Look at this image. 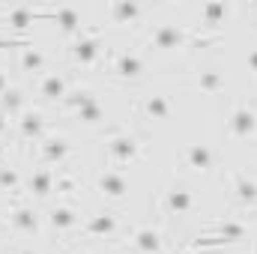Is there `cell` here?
Instances as JSON below:
<instances>
[{"label": "cell", "instance_id": "cell-38", "mask_svg": "<svg viewBox=\"0 0 257 254\" xmlns=\"http://www.w3.org/2000/svg\"><path fill=\"white\" fill-rule=\"evenodd\" d=\"M251 254H257V239H254V245H251Z\"/></svg>", "mask_w": 257, "mask_h": 254}, {"label": "cell", "instance_id": "cell-29", "mask_svg": "<svg viewBox=\"0 0 257 254\" xmlns=\"http://www.w3.org/2000/svg\"><path fill=\"white\" fill-rule=\"evenodd\" d=\"M81 186V180H78V174L72 171V168H63V171H57V186H54V194L57 197H72L75 191Z\"/></svg>", "mask_w": 257, "mask_h": 254}, {"label": "cell", "instance_id": "cell-25", "mask_svg": "<svg viewBox=\"0 0 257 254\" xmlns=\"http://www.w3.org/2000/svg\"><path fill=\"white\" fill-rule=\"evenodd\" d=\"M93 99H99L93 87H72V90H69V96L60 102V111L72 117L75 111H81V108H84V105H90Z\"/></svg>", "mask_w": 257, "mask_h": 254}, {"label": "cell", "instance_id": "cell-22", "mask_svg": "<svg viewBox=\"0 0 257 254\" xmlns=\"http://www.w3.org/2000/svg\"><path fill=\"white\" fill-rule=\"evenodd\" d=\"M45 21H54V24H60V30L63 33H81V12L78 9H45Z\"/></svg>", "mask_w": 257, "mask_h": 254}, {"label": "cell", "instance_id": "cell-17", "mask_svg": "<svg viewBox=\"0 0 257 254\" xmlns=\"http://www.w3.org/2000/svg\"><path fill=\"white\" fill-rule=\"evenodd\" d=\"M189 90L200 93V96H218L227 90V72L218 69V66H206V69H197L189 78Z\"/></svg>", "mask_w": 257, "mask_h": 254}, {"label": "cell", "instance_id": "cell-36", "mask_svg": "<svg viewBox=\"0 0 257 254\" xmlns=\"http://www.w3.org/2000/svg\"><path fill=\"white\" fill-rule=\"evenodd\" d=\"M6 156H9V144L0 141V162H6Z\"/></svg>", "mask_w": 257, "mask_h": 254}, {"label": "cell", "instance_id": "cell-21", "mask_svg": "<svg viewBox=\"0 0 257 254\" xmlns=\"http://www.w3.org/2000/svg\"><path fill=\"white\" fill-rule=\"evenodd\" d=\"M18 66H21V72L42 78V75L48 72V54L30 42V45H24V48H21V54H18Z\"/></svg>", "mask_w": 257, "mask_h": 254}, {"label": "cell", "instance_id": "cell-10", "mask_svg": "<svg viewBox=\"0 0 257 254\" xmlns=\"http://www.w3.org/2000/svg\"><path fill=\"white\" fill-rule=\"evenodd\" d=\"M174 99L168 96V93H162V90H150V93H144L141 99H138V105H135V114H138V120H144V123H168L171 117H174Z\"/></svg>", "mask_w": 257, "mask_h": 254}, {"label": "cell", "instance_id": "cell-7", "mask_svg": "<svg viewBox=\"0 0 257 254\" xmlns=\"http://www.w3.org/2000/svg\"><path fill=\"white\" fill-rule=\"evenodd\" d=\"M224 132L230 141H254L257 138V102H236L233 111L227 114V123H224Z\"/></svg>", "mask_w": 257, "mask_h": 254}, {"label": "cell", "instance_id": "cell-3", "mask_svg": "<svg viewBox=\"0 0 257 254\" xmlns=\"http://www.w3.org/2000/svg\"><path fill=\"white\" fill-rule=\"evenodd\" d=\"M141 150H144L141 138L135 132H128V129H111L108 138H105V162H108V168L123 171L128 165H135L141 159Z\"/></svg>", "mask_w": 257, "mask_h": 254}, {"label": "cell", "instance_id": "cell-4", "mask_svg": "<svg viewBox=\"0 0 257 254\" xmlns=\"http://www.w3.org/2000/svg\"><path fill=\"white\" fill-rule=\"evenodd\" d=\"M6 224L12 227L15 236H24V239L39 236V230H42L39 209H36L33 200L24 197V194H21V197H12V203L6 206Z\"/></svg>", "mask_w": 257, "mask_h": 254}, {"label": "cell", "instance_id": "cell-9", "mask_svg": "<svg viewBox=\"0 0 257 254\" xmlns=\"http://www.w3.org/2000/svg\"><path fill=\"white\" fill-rule=\"evenodd\" d=\"M147 66H144V57L132 48H117L111 51V60H108V75L123 81V84H138L144 78Z\"/></svg>", "mask_w": 257, "mask_h": 254}, {"label": "cell", "instance_id": "cell-37", "mask_svg": "<svg viewBox=\"0 0 257 254\" xmlns=\"http://www.w3.org/2000/svg\"><path fill=\"white\" fill-rule=\"evenodd\" d=\"M66 254H87V251H81V248H72V251H66Z\"/></svg>", "mask_w": 257, "mask_h": 254}, {"label": "cell", "instance_id": "cell-27", "mask_svg": "<svg viewBox=\"0 0 257 254\" xmlns=\"http://www.w3.org/2000/svg\"><path fill=\"white\" fill-rule=\"evenodd\" d=\"M0 111L15 123V120L27 111V108H24V90H21V87H9V90L0 96Z\"/></svg>", "mask_w": 257, "mask_h": 254}, {"label": "cell", "instance_id": "cell-39", "mask_svg": "<svg viewBox=\"0 0 257 254\" xmlns=\"http://www.w3.org/2000/svg\"><path fill=\"white\" fill-rule=\"evenodd\" d=\"M186 254H197V251H186Z\"/></svg>", "mask_w": 257, "mask_h": 254}, {"label": "cell", "instance_id": "cell-11", "mask_svg": "<svg viewBox=\"0 0 257 254\" xmlns=\"http://www.w3.org/2000/svg\"><path fill=\"white\" fill-rule=\"evenodd\" d=\"M81 233L90 236V239H114V236L123 233V218H120L117 209H96L84 218Z\"/></svg>", "mask_w": 257, "mask_h": 254}, {"label": "cell", "instance_id": "cell-28", "mask_svg": "<svg viewBox=\"0 0 257 254\" xmlns=\"http://www.w3.org/2000/svg\"><path fill=\"white\" fill-rule=\"evenodd\" d=\"M108 15L114 24H128V21H138L147 15V6H138V3H114L108 6Z\"/></svg>", "mask_w": 257, "mask_h": 254}, {"label": "cell", "instance_id": "cell-30", "mask_svg": "<svg viewBox=\"0 0 257 254\" xmlns=\"http://www.w3.org/2000/svg\"><path fill=\"white\" fill-rule=\"evenodd\" d=\"M227 12H230V6H224V3H206V6H200L203 27H212V30H215L218 24H224Z\"/></svg>", "mask_w": 257, "mask_h": 254}, {"label": "cell", "instance_id": "cell-1", "mask_svg": "<svg viewBox=\"0 0 257 254\" xmlns=\"http://www.w3.org/2000/svg\"><path fill=\"white\" fill-rule=\"evenodd\" d=\"M218 42H221V36H203L200 30L186 27V24H159L147 39V45L156 51H177V48L197 51V48H212Z\"/></svg>", "mask_w": 257, "mask_h": 254}, {"label": "cell", "instance_id": "cell-32", "mask_svg": "<svg viewBox=\"0 0 257 254\" xmlns=\"http://www.w3.org/2000/svg\"><path fill=\"white\" fill-rule=\"evenodd\" d=\"M245 69L257 78V45L254 48H248V54H245Z\"/></svg>", "mask_w": 257, "mask_h": 254}, {"label": "cell", "instance_id": "cell-15", "mask_svg": "<svg viewBox=\"0 0 257 254\" xmlns=\"http://www.w3.org/2000/svg\"><path fill=\"white\" fill-rule=\"evenodd\" d=\"M230 197H233L236 209H242V212L257 209V180L248 171H239V168L230 171Z\"/></svg>", "mask_w": 257, "mask_h": 254}, {"label": "cell", "instance_id": "cell-31", "mask_svg": "<svg viewBox=\"0 0 257 254\" xmlns=\"http://www.w3.org/2000/svg\"><path fill=\"white\" fill-rule=\"evenodd\" d=\"M24 45H30V39H24V36H9V39H0V48H24Z\"/></svg>", "mask_w": 257, "mask_h": 254}, {"label": "cell", "instance_id": "cell-13", "mask_svg": "<svg viewBox=\"0 0 257 254\" xmlns=\"http://www.w3.org/2000/svg\"><path fill=\"white\" fill-rule=\"evenodd\" d=\"M96 191L105 200H111V203H123V200H128L132 183H128L126 171H120V168H102L96 174Z\"/></svg>", "mask_w": 257, "mask_h": 254}, {"label": "cell", "instance_id": "cell-34", "mask_svg": "<svg viewBox=\"0 0 257 254\" xmlns=\"http://www.w3.org/2000/svg\"><path fill=\"white\" fill-rule=\"evenodd\" d=\"M9 87H12V84H9V72H6V69H0V96H3Z\"/></svg>", "mask_w": 257, "mask_h": 254}, {"label": "cell", "instance_id": "cell-8", "mask_svg": "<svg viewBox=\"0 0 257 254\" xmlns=\"http://www.w3.org/2000/svg\"><path fill=\"white\" fill-rule=\"evenodd\" d=\"M180 162H183V168H189L192 174L206 177V174L215 171V165H218V153H215V147H212L209 141L194 138V141H186V144H183Z\"/></svg>", "mask_w": 257, "mask_h": 254}, {"label": "cell", "instance_id": "cell-6", "mask_svg": "<svg viewBox=\"0 0 257 254\" xmlns=\"http://www.w3.org/2000/svg\"><path fill=\"white\" fill-rule=\"evenodd\" d=\"M194 209H197V194L189 183L174 180L162 189V212L168 218H189Z\"/></svg>", "mask_w": 257, "mask_h": 254}, {"label": "cell", "instance_id": "cell-40", "mask_svg": "<svg viewBox=\"0 0 257 254\" xmlns=\"http://www.w3.org/2000/svg\"><path fill=\"white\" fill-rule=\"evenodd\" d=\"M0 230H3V224H0Z\"/></svg>", "mask_w": 257, "mask_h": 254}, {"label": "cell", "instance_id": "cell-19", "mask_svg": "<svg viewBox=\"0 0 257 254\" xmlns=\"http://www.w3.org/2000/svg\"><path fill=\"white\" fill-rule=\"evenodd\" d=\"M54 186H57V171L36 165L30 171V177L24 180V197H30V200H48L54 194Z\"/></svg>", "mask_w": 257, "mask_h": 254}, {"label": "cell", "instance_id": "cell-18", "mask_svg": "<svg viewBox=\"0 0 257 254\" xmlns=\"http://www.w3.org/2000/svg\"><path fill=\"white\" fill-rule=\"evenodd\" d=\"M72 90V75L69 72H45L36 84V93L42 102H51V105H60Z\"/></svg>", "mask_w": 257, "mask_h": 254}, {"label": "cell", "instance_id": "cell-2", "mask_svg": "<svg viewBox=\"0 0 257 254\" xmlns=\"http://www.w3.org/2000/svg\"><path fill=\"white\" fill-rule=\"evenodd\" d=\"M248 236V221L242 215H227L215 218L203 227V233L189 242V251H206V248H224V245H239Z\"/></svg>", "mask_w": 257, "mask_h": 254}, {"label": "cell", "instance_id": "cell-26", "mask_svg": "<svg viewBox=\"0 0 257 254\" xmlns=\"http://www.w3.org/2000/svg\"><path fill=\"white\" fill-rule=\"evenodd\" d=\"M72 120H75L78 126H90L93 129V126H102V123L108 120V111H105V105H102L99 99H93L90 105H84L81 111H75Z\"/></svg>", "mask_w": 257, "mask_h": 254}, {"label": "cell", "instance_id": "cell-14", "mask_svg": "<svg viewBox=\"0 0 257 254\" xmlns=\"http://www.w3.org/2000/svg\"><path fill=\"white\" fill-rule=\"evenodd\" d=\"M128 254H162L165 251V233L159 224H141L126 236Z\"/></svg>", "mask_w": 257, "mask_h": 254}, {"label": "cell", "instance_id": "cell-5", "mask_svg": "<svg viewBox=\"0 0 257 254\" xmlns=\"http://www.w3.org/2000/svg\"><path fill=\"white\" fill-rule=\"evenodd\" d=\"M102 51H105V30H102V27L81 30V33L69 42V48H66L69 60L75 66H93L102 57Z\"/></svg>", "mask_w": 257, "mask_h": 254}, {"label": "cell", "instance_id": "cell-20", "mask_svg": "<svg viewBox=\"0 0 257 254\" xmlns=\"http://www.w3.org/2000/svg\"><path fill=\"white\" fill-rule=\"evenodd\" d=\"M48 132V120L42 117V111H24L15 120V138L21 144H39Z\"/></svg>", "mask_w": 257, "mask_h": 254}, {"label": "cell", "instance_id": "cell-35", "mask_svg": "<svg viewBox=\"0 0 257 254\" xmlns=\"http://www.w3.org/2000/svg\"><path fill=\"white\" fill-rule=\"evenodd\" d=\"M9 254H39V251H36L33 245H15V248H12Z\"/></svg>", "mask_w": 257, "mask_h": 254}, {"label": "cell", "instance_id": "cell-24", "mask_svg": "<svg viewBox=\"0 0 257 254\" xmlns=\"http://www.w3.org/2000/svg\"><path fill=\"white\" fill-rule=\"evenodd\" d=\"M0 191L12 194V197H21L24 194V177L15 165L9 162H0Z\"/></svg>", "mask_w": 257, "mask_h": 254}, {"label": "cell", "instance_id": "cell-33", "mask_svg": "<svg viewBox=\"0 0 257 254\" xmlns=\"http://www.w3.org/2000/svg\"><path fill=\"white\" fill-rule=\"evenodd\" d=\"M9 129H12V120H9V117H6V114L0 111V141H3L6 135H9Z\"/></svg>", "mask_w": 257, "mask_h": 254}, {"label": "cell", "instance_id": "cell-16", "mask_svg": "<svg viewBox=\"0 0 257 254\" xmlns=\"http://www.w3.org/2000/svg\"><path fill=\"white\" fill-rule=\"evenodd\" d=\"M45 221H48V227H51L54 233H75V230H81V224H84L81 209H78L72 200H57V203L48 209Z\"/></svg>", "mask_w": 257, "mask_h": 254}, {"label": "cell", "instance_id": "cell-12", "mask_svg": "<svg viewBox=\"0 0 257 254\" xmlns=\"http://www.w3.org/2000/svg\"><path fill=\"white\" fill-rule=\"evenodd\" d=\"M72 159V141L66 135H45L36 144V162L42 168H66Z\"/></svg>", "mask_w": 257, "mask_h": 254}, {"label": "cell", "instance_id": "cell-23", "mask_svg": "<svg viewBox=\"0 0 257 254\" xmlns=\"http://www.w3.org/2000/svg\"><path fill=\"white\" fill-rule=\"evenodd\" d=\"M3 21L15 30H27L30 24L36 21H45V9H6L3 12Z\"/></svg>", "mask_w": 257, "mask_h": 254}]
</instances>
